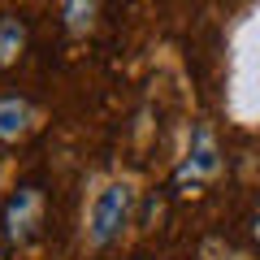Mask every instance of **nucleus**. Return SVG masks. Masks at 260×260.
Instances as JSON below:
<instances>
[{
	"label": "nucleus",
	"mask_w": 260,
	"mask_h": 260,
	"mask_svg": "<svg viewBox=\"0 0 260 260\" xmlns=\"http://www.w3.org/2000/svg\"><path fill=\"white\" fill-rule=\"evenodd\" d=\"M44 191L39 186H18L9 195V204H5V234H9L13 247H26L30 239L39 234L44 225Z\"/></svg>",
	"instance_id": "7ed1b4c3"
},
{
	"label": "nucleus",
	"mask_w": 260,
	"mask_h": 260,
	"mask_svg": "<svg viewBox=\"0 0 260 260\" xmlns=\"http://www.w3.org/2000/svg\"><path fill=\"white\" fill-rule=\"evenodd\" d=\"M135 204H139V191L130 178H109L91 191L83 208V243L91 251H104L121 239L130 221H135Z\"/></svg>",
	"instance_id": "f257e3e1"
},
{
	"label": "nucleus",
	"mask_w": 260,
	"mask_h": 260,
	"mask_svg": "<svg viewBox=\"0 0 260 260\" xmlns=\"http://www.w3.org/2000/svg\"><path fill=\"white\" fill-rule=\"evenodd\" d=\"M26 48V22L22 18H0V65H13Z\"/></svg>",
	"instance_id": "423d86ee"
},
{
	"label": "nucleus",
	"mask_w": 260,
	"mask_h": 260,
	"mask_svg": "<svg viewBox=\"0 0 260 260\" xmlns=\"http://www.w3.org/2000/svg\"><path fill=\"white\" fill-rule=\"evenodd\" d=\"M221 148H217V135H213V126L208 121H200L195 126V135H191V148H186V156H182V165H178V186H182L186 195L191 191H200L204 182H217L221 178Z\"/></svg>",
	"instance_id": "f03ea898"
},
{
	"label": "nucleus",
	"mask_w": 260,
	"mask_h": 260,
	"mask_svg": "<svg viewBox=\"0 0 260 260\" xmlns=\"http://www.w3.org/2000/svg\"><path fill=\"white\" fill-rule=\"evenodd\" d=\"M39 126V109L22 95H0V143H22Z\"/></svg>",
	"instance_id": "20e7f679"
},
{
	"label": "nucleus",
	"mask_w": 260,
	"mask_h": 260,
	"mask_svg": "<svg viewBox=\"0 0 260 260\" xmlns=\"http://www.w3.org/2000/svg\"><path fill=\"white\" fill-rule=\"evenodd\" d=\"M251 234H256V243H260V213H256V225H251Z\"/></svg>",
	"instance_id": "0eeeda50"
},
{
	"label": "nucleus",
	"mask_w": 260,
	"mask_h": 260,
	"mask_svg": "<svg viewBox=\"0 0 260 260\" xmlns=\"http://www.w3.org/2000/svg\"><path fill=\"white\" fill-rule=\"evenodd\" d=\"M95 13H100V0H61V18L70 35H87L95 26Z\"/></svg>",
	"instance_id": "39448f33"
}]
</instances>
